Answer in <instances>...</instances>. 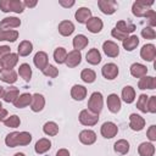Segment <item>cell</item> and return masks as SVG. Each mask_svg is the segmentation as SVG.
<instances>
[{"instance_id": "cell-33", "label": "cell", "mask_w": 156, "mask_h": 156, "mask_svg": "<svg viewBox=\"0 0 156 156\" xmlns=\"http://www.w3.org/2000/svg\"><path fill=\"white\" fill-rule=\"evenodd\" d=\"M129 149H130V145H129V141L126 140V139H119L117 140L115 144H113V150L115 152L119 154V155H127L129 152Z\"/></svg>"}, {"instance_id": "cell-57", "label": "cell", "mask_w": 156, "mask_h": 156, "mask_svg": "<svg viewBox=\"0 0 156 156\" xmlns=\"http://www.w3.org/2000/svg\"><path fill=\"white\" fill-rule=\"evenodd\" d=\"M13 156H26V155H24L23 152H16V154H15Z\"/></svg>"}, {"instance_id": "cell-47", "label": "cell", "mask_w": 156, "mask_h": 156, "mask_svg": "<svg viewBox=\"0 0 156 156\" xmlns=\"http://www.w3.org/2000/svg\"><path fill=\"white\" fill-rule=\"evenodd\" d=\"M147 112L150 113H156V96H149V101H147Z\"/></svg>"}, {"instance_id": "cell-55", "label": "cell", "mask_w": 156, "mask_h": 156, "mask_svg": "<svg viewBox=\"0 0 156 156\" xmlns=\"http://www.w3.org/2000/svg\"><path fill=\"white\" fill-rule=\"evenodd\" d=\"M56 156H69V151L67 149H58Z\"/></svg>"}, {"instance_id": "cell-43", "label": "cell", "mask_w": 156, "mask_h": 156, "mask_svg": "<svg viewBox=\"0 0 156 156\" xmlns=\"http://www.w3.org/2000/svg\"><path fill=\"white\" fill-rule=\"evenodd\" d=\"M23 11H24L23 1H21V0H10V12L22 13Z\"/></svg>"}, {"instance_id": "cell-28", "label": "cell", "mask_w": 156, "mask_h": 156, "mask_svg": "<svg viewBox=\"0 0 156 156\" xmlns=\"http://www.w3.org/2000/svg\"><path fill=\"white\" fill-rule=\"evenodd\" d=\"M138 154L140 156H154L155 155V146L150 141H144L138 146Z\"/></svg>"}, {"instance_id": "cell-14", "label": "cell", "mask_w": 156, "mask_h": 156, "mask_svg": "<svg viewBox=\"0 0 156 156\" xmlns=\"http://www.w3.org/2000/svg\"><path fill=\"white\" fill-rule=\"evenodd\" d=\"M102 50H104L105 55L108 56V57H117L119 55V46L115 41H112V40L104 41Z\"/></svg>"}, {"instance_id": "cell-1", "label": "cell", "mask_w": 156, "mask_h": 156, "mask_svg": "<svg viewBox=\"0 0 156 156\" xmlns=\"http://www.w3.org/2000/svg\"><path fill=\"white\" fill-rule=\"evenodd\" d=\"M32 141V134L29 132H11L5 136V144L9 147H16V146H26L30 144Z\"/></svg>"}, {"instance_id": "cell-51", "label": "cell", "mask_w": 156, "mask_h": 156, "mask_svg": "<svg viewBox=\"0 0 156 156\" xmlns=\"http://www.w3.org/2000/svg\"><path fill=\"white\" fill-rule=\"evenodd\" d=\"M0 10L2 12H10V0H0Z\"/></svg>"}, {"instance_id": "cell-30", "label": "cell", "mask_w": 156, "mask_h": 156, "mask_svg": "<svg viewBox=\"0 0 156 156\" xmlns=\"http://www.w3.org/2000/svg\"><path fill=\"white\" fill-rule=\"evenodd\" d=\"M85 60H87L88 63H90V65H93V66L99 65V63L101 62V54H100V51H99L96 48H93V49H90V50L87 52Z\"/></svg>"}, {"instance_id": "cell-52", "label": "cell", "mask_w": 156, "mask_h": 156, "mask_svg": "<svg viewBox=\"0 0 156 156\" xmlns=\"http://www.w3.org/2000/svg\"><path fill=\"white\" fill-rule=\"evenodd\" d=\"M58 4H60L62 7H65V9H69V7H72L76 2H74V0H58Z\"/></svg>"}, {"instance_id": "cell-21", "label": "cell", "mask_w": 156, "mask_h": 156, "mask_svg": "<svg viewBox=\"0 0 156 156\" xmlns=\"http://www.w3.org/2000/svg\"><path fill=\"white\" fill-rule=\"evenodd\" d=\"M93 17V13H91V10L89 7H79L76 13H74V18L78 23H87L88 20Z\"/></svg>"}, {"instance_id": "cell-2", "label": "cell", "mask_w": 156, "mask_h": 156, "mask_svg": "<svg viewBox=\"0 0 156 156\" xmlns=\"http://www.w3.org/2000/svg\"><path fill=\"white\" fill-rule=\"evenodd\" d=\"M104 107V96L100 91H94L88 100V110L95 115H99Z\"/></svg>"}, {"instance_id": "cell-4", "label": "cell", "mask_w": 156, "mask_h": 156, "mask_svg": "<svg viewBox=\"0 0 156 156\" xmlns=\"http://www.w3.org/2000/svg\"><path fill=\"white\" fill-rule=\"evenodd\" d=\"M78 119H79L80 124H83L85 127H93L99 122V115H95V113L90 112L88 108H84L79 112Z\"/></svg>"}, {"instance_id": "cell-58", "label": "cell", "mask_w": 156, "mask_h": 156, "mask_svg": "<svg viewBox=\"0 0 156 156\" xmlns=\"http://www.w3.org/2000/svg\"><path fill=\"white\" fill-rule=\"evenodd\" d=\"M2 69H4V68H2V66H1V61H0V73H1Z\"/></svg>"}, {"instance_id": "cell-32", "label": "cell", "mask_w": 156, "mask_h": 156, "mask_svg": "<svg viewBox=\"0 0 156 156\" xmlns=\"http://www.w3.org/2000/svg\"><path fill=\"white\" fill-rule=\"evenodd\" d=\"M122 100L126 104H132L135 100V89L132 85H126L122 89V94H121Z\"/></svg>"}, {"instance_id": "cell-12", "label": "cell", "mask_w": 156, "mask_h": 156, "mask_svg": "<svg viewBox=\"0 0 156 156\" xmlns=\"http://www.w3.org/2000/svg\"><path fill=\"white\" fill-rule=\"evenodd\" d=\"M82 62V54L78 50H71L69 52H67V57H66V66L69 68H74L78 65H80Z\"/></svg>"}, {"instance_id": "cell-40", "label": "cell", "mask_w": 156, "mask_h": 156, "mask_svg": "<svg viewBox=\"0 0 156 156\" xmlns=\"http://www.w3.org/2000/svg\"><path fill=\"white\" fill-rule=\"evenodd\" d=\"M66 57H67V50L62 46H58L55 49L54 51V60L56 63L58 65H62L66 62Z\"/></svg>"}, {"instance_id": "cell-24", "label": "cell", "mask_w": 156, "mask_h": 156, "mask_svg": "<svg viewBox=\"0 0 156 156\" xmlns=\"http://www.w3.org/2000/svg\"><path fill=\"white\" fill-rule=\"evenodd\" d=\"M51 149V141L48 139V138H41L39 139L35 145H34V151L38 154V155H43L45 152H48L49 150Z\"/></svg>"}, {"instance_id": "cell-20", "label": "cell", "mask_w": 156, "mask_h": 156, "mask_svg": "<svg viewBox=\"0 0 156 156\" xmlns=\"http://www.w3.org/2000/svg\"><path fill=\"white\" fill-rule=\"evenodd\" d=\"M129 72H130V74L134 78H141V77H144V76L147 74V67L145 65H143V63L134 62V63L130 65Z\"/></svg>"}, {"instance_id": "cell-45", "label": "cell", "mask_w": 156, "mask_h": 156, "mask_svg": "<svg viewBox=\"0 0 156 156\" xmlns=\"http://www.w3.org/2000/svg\"><path fill=\"white\" fill-rule=\"evenodd\" d=\"M141 37L144 38V39H155L156 38V32H155V29L154 28H151V27H144L143 29H141Z\"/></svg>"}, {"instance_id": "cell-17", "label": "cell", "mask_w": 156, "mask_h": 156, "mask_svg": "<svg viewBox=\"0 0 156 156\" xmlns=\"http://www.w3.org/2000/svg\"><path fill=\"white\" fill-rule=\"evenodd\" d=\"M87 94H88V90L84 85H80V84H74L72 88H71V98L76 101H82L87 98Z\"/></svg>"}, {"instance_id": "cell-46", "label": "cell", "mask_w": 156, "mask_h": 156, "mask_svg": "<svg viewBox=\"0 0 156 156\" xmlns=\"http://www.w3.org/2000/svg\"><path fill=\"white\" fill-rule=\"evenodd\" d=\"M145 18L147 20L149 27L154 28V27L156 26V12H155V10L150 9V10L146 12V15H145Z\"/></svg>"}, {"instance_id": "cell-23", "label": "cell", "mask_w": 156, "mask_h": 156, "mask_svg": "<svg viewBox=\"0 0 156 156\" xmlns=\"http://www.w3.org/2000/svg\"><path fill=\"white\" fill-rule=\"evenodd\" d=\"M57 29L62 37H69L74 32V24H73V22H71L68 20H63L58 23Z\"/></svg>"}, {"instance_id": "cell-19", "label": "cell", "mask_w": 156, "mask_h": 156, "mask_svg": "<svg viewBox=\"0 0 156 156\" xmlns=\"http://www.w3.org/2000/svg\"><path fill=\"white\" fill-rule=\"evenodd\" d=\"M33 62L38 69L43 71L49 65V56L45 51H38L33 57Z\"/></svg>"}, {"instance_id": "cell-5", "label": "cell", "mask_w": 156, "mask_h": 156, "mask_svg": "<svg viewBox=\"0 0 156 156\" xmlns=\"http://www.w3.org/2000/svg\"><path fill=\"white\" fill-rule=\"evenodd\" d=\"M100 133L101 135L105 138V139H112L117 135L118 133V127L116 123L111 122V121H107V122H104L101 128H100Z\"/></svg>"}, {"instance_id": "cell-53", "label": "cell", "mask_w": 156, "mask_h": 156, "mask_svg": "<svg viewBox=\"0 0 156 156\" xmlns=\"http://www.w3.org/2000/svg\"><path fill=\"white\" fill-rule=\"evenodd\" d=\"M23 5L24 7H29V9H33L38 5V1L37 0H24L23 1Z\"/></svg>"}, {"instance_id": "cell-26", "label": "cell", "mask_w": 156, "mask_h": 156, "mask_svg": "<svg viewBox=\"0 0 156 156\" xmlns=\"http://www.w3.org/2000/svg\"><path fill=\"white\" fill-rule=\"evenodd\" d=\"M88 44H89V39H88L84 34H77V35L73 38V40H72L73 50H78V51L85 49V48L88 46Z\"/></svg>"}, {"instance_id": "cell-7", "label": "cell", "mask_w": 156, "mask_h": 156, "mask_svg": "<svg viewBox=\"0 0 156 156\" xmlns=\"http://www.w3.org/2000/svg\"><path fill=\"white\" fill-rule=\"evenodd\" d=\"M106 104H107V108L110 112L112 113H118L121 111V107H122V101H121V98L112 93L107 96V100H106Z\"/></svg>"}, {"instance_id": "cell-22", "label": "cell", "mask_w": 156, "mask_h": 156, "mask_svg": "<svg viewBox=\"0 0 156 156\" xmlns=\"http://www.w3.org/2000/svg\"><path fill=\"white\" fill-rule=\"evenodd\" d=\"M1 61V66L4 69H13V67L18 63V55L15 52H10Z\"/></svg>"}, {"instance_id": "cell-49", "label": "cell", "mask_w": 156, "mask_h": 156, "mask_svg": "<svg viewBox=\"0 0 156 156\" xmlns=\"http://www.w3.org/2000/svg\"><path fill=\"white\" fill-rule=\"evenodd\" d=\"M111 35L115 38V39H117V40H124L128 35L127 34H124V33H122V32H119L118 29H116V28H113L112 30H111Z\"/></svg>"}, {"instance_id": "cell-31", "label": "cell", "mask_w": 156, "mask_h": 156, "mask_svg": "<svg viewBox=\"0 0 156 156\" xmlns=\"http://www.w3.org/2000/svg\"><path fill=\"white\" fill-rule=\"evenodd\" d=\"M18 96H20V89H18V88H16V87H10L7 90H5V91H4L2 99H4V101H5V102L13 104Z\"/></svg>"}, {"instance_id": "cell-38", "label": "cell", "mask_w": 156, "mask_h": 156, "mask_svg": "<svg viewBox=\"0 0 156 156\" xmlns=\"http://www.w3.org/2000/svg\"><path fill=\"white\" fill-rule=\"evenodd\" d=\"M43 132H44V134H46L49 136H55L58 134V126L56 122L49 121L43 126Z\"/></svg>"}, {"instance_id": "cell-27", "label": "cell", "mask_w": 156, "mask_h": 156, "mask_svg": "<svg viewBox=\"0 0 156 156\" xmlns=\"http://www.w3.org/2000/svg\"><path fill=\"white\" fill-rule=\"evenodd\" d=\"M30 101H32V94L23 93V94H20V96L16 99V101L13 102V106L16 108H24L30 105Z\"/></svg>"}, {"instance_id": "cell-37", "label": "cell", "mask_w": 156, "mask_h": 156, "mask_svg": "<svg viewBox=\"0 0 156 156\" xmlns=\"http://www.w3.org/2000/svg\"><path fill=\"white\" fill-rule=\"evenodd\" d=\"M18 74L24 82H29L32 79V67L28 63H21L18 67Z\"/></svg>"}, {"instance_id": "cell-9", "label": "cell", "mask_w": 156, "mask_h": 156, "mask_svg": "<svg viewBox=\"0 0 156 156\" xmlns=\"http://www.w3.org/2000/svg\"><path fill=\"white\" fill-rule=\"evenodd\" d=\"M140 57L144 61L152 62L156 57V46L154 44H145L140 49Z\"/></svg>"}, {"instance_id": "cell-3", "label": "cell", "mask_w": 156, "mask_h": 156, "mask_svg": "<svg viewBox=\"0 0 156 156\" xmlns=\"http://www.w3.org/2000/svg\"><path fill=\"white\" fill-rule=\"evenodd\" d=\"M154 5V1H146V0H136L132 5V13L136 17H145L146 12L151 9Z\"/></svg>"}, {"instance_id": "cell-34", "label": "cell", "mask_w": 156, "mask_h": 156, "mask_svg": "<svg viewBox=\"0 0 156 156\" xmlns=\"http://www.w3.org/2000/svg\"><path fill=\"white\" fill-rule=\"evenodd\" d=\"M115 28H116V29H118L119 32H122V33L127 34V35H129L130 33H133V32L135 30V26H134L132 22H128V21H123V20L118 21V22L116 23Z\"/></svg>"}, {"instance_id": "cell-42", "label": "cell", "mask_w": 156, "mask_h": 156, "mask_svg": "<svg viewBox=\"0 0 156 156\" xmlns=\"http://www.w3.org/2000/svg\"><path fill=\"white\" fill-rule=\"evenodd\" d=\"M4 124L7 128H17L21 124V118L17 115H11L4 121Z\"/></svg>"}, {"instance_id": "cell-16", "label": "cell", "mask_w": 156, "mask_h": 156, "mask_svg": "<svg viewBox=\"0 0 156 156\" xmlns=\"http://www.w3.org/2000/svg\"><path fill=\"white\" fill-rule=\"evenodd\" d=\"M79 141L84 145H93L95 141H96V133L91 129H83L79 135Z\"/></svg>"}, {"instance_id": "cell-44", "label": "cell", "mask_w": 156, "mask_h": 156, "mask_svg": "<svg viewBox=\"0 0 156 156\" xmlns=\"http://www.w3.org/2000/svg\"><path fill=\"white\" fill-rule=\"evenodd\" d=\"M43 74L44 76H46V77H49V78H56L57 76H58V69L54 66V65H48L43 71Z\"/></svg>"}, {"instance_id": "cell-11", "label": "cell", "mask_w": 156, "mask_h": 156, "mask_svg": "<svg viewBox=\"0 0 156 156\" xmlns=\"http://www.w3.org/2000/svg\"><path fill=\"white\" fill-rule=\"evenodd\" d=\"M85 26H87V29H88L90 33L98 34V33L101 32V29H102V27H104V22H102V20H101L100 17L93 16V17H90V18L88 20V22L85 23Z\"/></svg>"}, {"instance_id": "cell-13", "label": "cell", "mask_w": 156, "mask_h": 156, "mask_svg": "<svg viewBox=\"0 0 156 156\" xmlns=\"http://www.w3.org/2000/svg\"><path fill=\"white\" fill-rule=\"evenodd\" d=\"M45 107V98L43 94L35 93L32 94V101H30V110L33 112H40Z\"/></svg>"}, {"instance_id": "cell-35", "label": "cell", "mask_w": 156, "mask_h": 156, "mask_svg": "<svg viewBox=\"0 0 156 156\" xmlns=\"http://www.w3.org/2000/svg\"><path fill=\"white\" fill-rule=\"evenodd\" d=\"M33 51V44L29 40H22L17 48V55L26 57Z\"/></svg>"}, {"instance_id": "cell-6", "label": "cell", "mask_w": 156, "mask_h": 156, "mask_svg": "<svg viewBox=\"0 0 156 156\" xmlns=\"http://www.w3.org/2000/svg\"><path fill=\"white\" fill-rule=\"evenodd\" d=\"M119 73V69H118V66L113 62H108V63H105L101 68V74L105 79L107 80H113L115 78H117Z\"/></svg>"}, {"instance_id": "cell-10", "label": "cell", "mask_w": 156, "mask_h": 156, "mask_svg": "<svg viewBox=\"0 0 156 156\" xmlns=\"http://www.w3.org/2000/svg\"><path fill=\"white\" fill-rule=\"evenodd\" d=\"M145 127V119L138 113H130L129 116V128L134 132H140Z\"/></svg>"}, {"instance_id": "cell-59", "label": "cell", "mask_w": 156, "mask_h": 156, "mask_svg": "<svg viewBox=\"0 0 156 156\" xmlns=\"http://www.w3.org/2000/svg\"><path fill=\"white\" fill-rule=\"evenodd\" d=\"M2 108V104H1V101H0V110Z\"/></svg>"}, {"instance_id": "cell-15", "label": "cell", "mask_w": 156, "mask_h": 156, "mask_svg": "<svg viewBox=\"0 0 156 156\" xmlns=\"http://www.w3.org/2000/svg\"><path fill=\"white\" fill-rule=\"evenodd\" d=\"M138 88L140 90H146V89L154 90V89H156V78L152 77V76H147V74L139 78Z\"/></svg>"}, {"instance_id": "cell-8", "label": "cell", "mask_w": 156, "mask_h": 156, "mask_svg": "<svg viewBox=\"0 0 156 156\" xmlns=\"http://www.w3.org/2000/svg\"><path fill=\"white\" fill-rule=\"evenodd\" d=\"M98 6L104 15H113L117 10V1H115V0H99Z\"/></svg>"}, {"instance_id": "cell-48", "label": "cell", "mask_w": 156, "mask_h": 156, "mask_svg": "<svg viewBox=\"0 0 156 156\" xmlns=\"http://www.w3.org/2000/svg\"><path fill=\"white\" fill-rule=\"evenodd\" d=\"M146 136L150 140V143L156 141V126L155 124H152V126L149 127V129L146 132Z\"/></svg>"}, {"instance_id": "cell-39", "label": "cell", "mask_w": 156, "mask_h": 156, "mask_svg": "<svg viewBox=\"0 0 156 156\" xmlns=\"http://www.w3.org/2000/svg\"><path fill=\"white\" fill-rule=\"evenodd\" d=\"M80 79L84 82V83H94L95 79H96V73L94 69L91 68H84L82 72H80Z\"/></svg>"}, {"instance_id": "cell-50", "label": "cell", "mask_w": 156, "mask_h": 156, "mask_svg": "<svg viewBox=\"0 0 156 156\" xmlns=\"http://www.w3.org/2000/svg\"><path fill=\"white\" fill-rule=\"evenodd\" d=\"M10 52H11V49L9 45H0V60H2Z\"/></svg>"}, {"instance_id": "cell-18", "label": "cell", "mask_w": 156, "mask_h": 156, "mask_svg": "<svg viewBox=\"0 0 156 156\" xmlns=\"http://www.w3.org/2000/svg\"><path fill=\"white\" fill-rule=\"evenodd\" d=\"M20 26H21V20L17 18V17H15V16L5 17V18H2L1 22H0V28H1V29H6V30L18 28Z\"/></svg>"}, {"instance_id": "cell-36", "label": "cell", "mask_w": 156, "mask_h": 156, "mask_svg": "<svg viewBox=\"0 0 156 156\" xmlns=\"http://www.w3.org/2000/svg\"><path fill=\"white\" fill-rule=\"evenodd\" d=\"M0 79L4 83L7 84H13L17 80V73L13 69H2L0 73Z\"/></svg>"}, {"instance_id": "cell-25", "label": "cell", "mask_w": 156, "mask_h": 156, "mask_svg": "<svg viewBox=\"0 0 156 156\" xmlns=\"http://www.w3.org/2000/svg\"><path fill=\"white\" fill-rule=\"evenodd\" d=\"M18 30L16 29H10V30H6V29H1L0 28V41H10V43H13L18 39Z\"/></svg>"}, {"instance_id": "cell-29", "label": "cell", "mask_w": 156, "mask_h": 156, "mask_svg": "<svg viewBox=\"0 0 156 156\" xmlns=\"http://www.w3.org/2000/svg\"><path fill=\"white\" fill-rule=\"evenodd\" d=\"M122 45H123V49L126 51H133L139 45L138 35H128L124 40H122Z\"/></svg>"}, {"instance_id": "cell-41", "label": "cell", "mask_w": 156, "mask_h": 156, "mask_svg": "<svg viewBox=\"0 0 156 156\" xmlns=\"http://www.w3.org/2000/svg\"><path fill=\"white\" fill-rule=\"evenodd\" d=\"M147 101H149V96L146 94H140L138 100H136V107L140 112L146 113L147 112Z\"/></svg>"}, {"instance_id": "cell-56", "label": "cell", "mask_w": 156, "mask_h": 156, "mask_svg": "<svg viewBox=\"0 0 156 156\" xmlns=\"http://www.w3.org/2000/svg\"><path fill=\"white\" fill-rule=\"evenodd\" d=\"M4 91H5V90H4V88H2V87H0V98H2Z\"/></svg>"}, {"instance_id": "cell-54", "label": "cell", "mask_w": 156, "mask_h": 156, "mask_svg": "<svg viewBox=\"0 0 156 156\" xmlns=\"http://www.w3.org/2000/svg\"><path fill=\"white\" fill-rule=\"evenodd\" d=\"M7 117H9V112H7V110H6V108H4V107H2V108L0 110V122H4Z\"/></svg>"}]
</instances>
